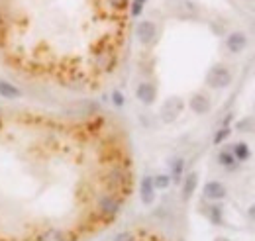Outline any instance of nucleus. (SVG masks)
Here are the masks:
<instances>
[{"instance_id":"nucleus-12","label":"nucleus","mask_w":255,"mask_h":241,"mask_svg":"<svg viewBox=\"0 0 255 241\" xmlns=\"http://www.w3.org/2000/svg\"><path fill=\"white\" fill-rule=\"evenodd\" d=\"M0 96H2V98H8V100H16V98L22 96V92L18 91L16 87H12V85L0 81Z\"/></svg>"},{"instance_id":"nucleus-4","label":"nucleus","mask_w":255,"mask_h":241,"mask_svg":"<svg viewBox=\"0 0 255 241\" xmlns=\"http://www.w3.org/2000/svg\"><path fill=\"white\" fill-rule=\"evenodd\" d=\"M135 37H137V41H139L141 45H145V47L153 45L155 39H157V26H155L151 20H141V22H137V26H135Z\"/></svg>"},{"instance_id":"nucleus-18","label":"nucleus","mask_w":255,"mask_h":241,"mask_svg":"<svg viewBox=\"0 0 255 241\" xmlns=\"http://www.w3.org/2000/svg\"><path fill=\"white\" fill-rule=\"evenodd\" d=\"M230 133H232V129H230V127H222L220 131H216V135H214V143L218 145V143L226 141V139L230 137Z\"/></svg>"},{"instance_id":"nucleus-6","label":"nucleus","mask_w":255,"mask_h":241,"mask_svg":"<svg viewBox=\"0 0 255 241\" xmlns=\"http://www.w3.org/2000/svg\"><path fill=\"white\" fill-rule=\"evenodd\" d=\"M226 194H228V190H226L224 182H220V181L206 182V184H204V188H202V196H204L206 200H212V202L224 200V198H226Z\"/></svg>"},{"instance_id":"nucleus-2","label":"nucleus","mask_w":255,"mask_h":241,"mask_svg":"<svg viewBox=\"0 0 255 241\" xmlns=\"http://www.w3.org/2000/svg\"><path fill=\"white\" fill-rule=\"evenodd\" d=\"M206 85L210 89H228L232 85V73L226 65H214L206 73Z\"/></svg>"},{"instance_id":"nucleus-13","label":"nucleus","mask_w":255,"mask_h":241,"mask_svg":"<svg viewBox=\"0 0 255 241\" xmlns=\"http://www.w3.org/2000/svg\"><path fill=\"white\" fill-rule=\"evenodd\" d=\"M234 157H236V161H248L250 159V155H252V151H250V145L248 143H244V141H240V143H236L234 145Z\"/></svg>"},{"instance_id":"nucleus-15","label":"nucleus","mask_w":255,"mask_h":241,"mask_svg":"<svg viewBox=\"0 0 255 241\" xmlns=\"http://www.w3.org/2000/svg\"><path fill=\"white\" fill-rule=\"evenodd\" d=\"M218 163L226 167V169H234L236 165H238V161H236V157H234V153L232 151H220V155H218Z\"/></svg>"},{"instance_id":"nucleus-17","label":"nucleus","mask_w":255,"mask_h":241,"mask_svg":"<svg viewBox=\"0 0 255 241\" xmlns=\"http://www.w3.org/2000/svg\"><path fill=\"white\" fill-rule=\"evenodd\" d=\"M169 184H171V177H169V175H157V177L153 179V186H155V188H161V190H165Z\"/></svg>"},{"instance_id":"nucleus-11","label":"nucleus","mask_w":255,"mask_h":241,"mask_svg":"<svg viewBox=\"0 0 255 241\" xmlns=\"http://www.w3.org/2000/svg\"><path fill=\"white\" fill-rule=\"evenodd\" d=\"M206 216H208V220L214 224V226H224V210L222 206H218V204H212L208 212H206Z\"/></svg>"},{"instance_id":"nucleus-3","label":"nucleus","mask_w":255,"mask_h":241,"mask_svg":"<svg viewBox=\"0 0 255 241\" xmlns=\"http://www.w3.org/2000/svg\"><path fill=\"white\" fill-rule=\"evenodd\" d=\"M183 110H185V102H183V98H179V96H171V98H167V100L163 102V106H161V110H159V116L165 123H173V121L183 114Z\"/></svg>"},{"instance_id":"nucleus-9","label":"nucleus","mask_w":255,"mask_h":241,"mask_svg":"<svg viewBox=\"0 0 255 241\" xmlns=\"http://www.w3.org/2000/svg\"><path fill=\"white\" fill-rule=\"evenodd\" d=\"M139 198L145 206L153 204L155 200V186H153V179L151 177H143L141 179V184H139Z\"/></svg>"},{"instance_id":"nucleus-19","label":"nucleus","mask_w":255,"mask_h":241,"mask_svg":"<svg viewBox=\"0 0 255 241\" xmlns=\"http://www.w3.org/2000/svg\"><path fill=\"white\" fill-rule=\"evenodd\" d=\"M112 100H114V104H116V106H124V102H126L124 94H122L120 91H114V92H112Z\"/></svg>"},{"instance_id":"nucleus-16","label":"nucleus","mask_w":255,"mask_h":241,"mask_svg":"<svg viewBox=\"0 0 255 241\" xmlns=\"http://www.w3.org/2000/svg\"><path fill=\"white\" fill-rule=\"evenodd\" d=\"M145 2H147V0H131V4H129V14H131L133 18H137V16L143 12Z\"/></svg>"},{"instance_id":"nucleus-14","label":"nucleus","mask_w":255,"mask_h":241,"mask_svg":"<svg viewBox=\"0 0 255 241\" xmlns=\"http://www.w3.org/2000/svg\"><path fill=\"white\" fill-rule=\"evenodd\" d=\"M171 165V181L179 182L183 177V169H185V161L183 159H175L169 163Z\"/></svg>"},{"instance_id":"nucleus-20","label":"nucleus","mask_w":255,"mask_h":241,"mask_svg":"<svg viewBox=\"0 0 255 241\" xmlns=\"http://www.w3.org/2000/svg\"><path fill=\"white\" fill-rule=\"evenodd\" d=\"M248 216H250V220H254L255 222V202L250 206V210H248Z\"/></svg>"},{"instance_id":"nucleus-7","label":"nucleus","mask_w":255,"mask_h":241,"mask_svg":"<svg viewBox=\"0 0 255 241\" xmlns=\"http://www.w3.org/2000/svg\"><path fill=\"white\" fill-rule=\"evenodd\" d=\"M226 47L230 53L238 55L242 53L246 47H248V35L244 31H232L228 37H226Z\"/></svg>"},{"instance_id":"nucleus-10","label":"nucleus","mask_w":255,"mask_h":241,"mask_svg":"<svg viewBox=\"0 0 255 241\" xmlns=\"http://www.w3.org/2000/svg\"><path fill=\"white\" fill-rule=\"evenodd\" d=\"M196 186H198V173L192 171V173H189V175L185 177V181H183V198H185V200H189L192 194H194Z\"/></svg>"},{"instance_id":"nucleus-5","label":"nucleus","mask_w":255,"mask_h":241,"mask_svg":"<svg viewBox=\"0 0 255 241\" xmlns=\"http://www.w3.org/2000/svg\"><path fill=\"white\" fill-rule=\"evenodd\" d=\"M135 98L143 104V106H151L155 100H157V87L153 83H139L137 89H135Z\"/></svg>"},{"instance_id":"nucleus-8","label":"nucleus","mask_w":255,"mask_h":241,"mask_svg":"<svg viewBox=\"0 0 255 241\" xmlns=\"http://www.w3.org/2000/svg\"><path fill=\"white\" fill-rule=\"evenodd\" d=\"M189 108H191L196 116H204V114H208V112H210L212 104H210V98H208L206 94L196 92V94H192L191 100H189Z\"/></svg>"},{"instance_id":"nucleus-1","label":"nucleus","mask_w":255,"mask_h":241,"mask_svg":"<svg viewBox=\"0 0 255 241\" xmlns=\"http://www.w3.org/2000/svg\"><path fill=\"white\" fill-rule=\"evenodd\" d=\"M131 188L118 133L100 118L0 108V241H83Z\"/></svg>"}]
</instances>
